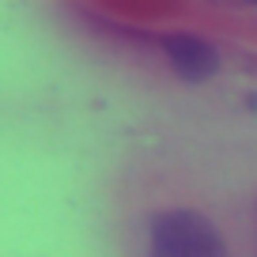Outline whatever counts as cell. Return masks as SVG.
Listing matches in <instances>:
<instances>
[{
  "instance_id": "1",
  "label": "cell",
  "mask_w": 257,
  "mask_h": 257,
  "mask_svg": "<svg viewBox=\"0 0 257 257\" xmlns=\"http://www.w3.org/2000/svg\"><path fill=\"white\" fill-rule=\"evenodd\" d=\"M148 234H152L148 257H231L216 223L193 208L155 212Z\"/></svg>"
},
{
  "instance_id": "2",
  "label": "cell",
  "mask_w": 257,
  "mask_h": 257,
  "mask_svg": "<svg viewBox=\"0 0 257 257\" xmlns=\"http://www.w3.org/2000/svg\"><path fill=\"white\" fill-rule=\"evenodd\" d=\"M170 68L178 72V80L185 83H208L219 72V53L208 38L201 34H167L163 38Z\"/></svg>"
}]
</instances>
